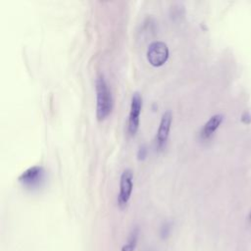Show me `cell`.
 I'll list each match as a JSON object with an SVG mask.
<instances>
[{
    "label": "cell",
    "mask_w": 251,
    "mask_h": 251,
    "mask_svg": "<svg viewBox=\"0 0 251 251\" xmlns=\"http://www.w3.org/2000/svg\"><path fill=\"white\" fill-rule=\"evenodd\" d=\"M172 121H173L172 112L170 110L165 111L162 114L161 121H160L158 130H157V134H156V138H155L156 147L158 149L163 148V146L167 142V139L169 137L171 125H172Z\"/></svg>",
    "instance_id": "5b68a950"
},
{
    "label": "cell",
    "mask_w": 251,
    "mask_h": 251,
    "mask_svg": "<svg viewBox=\"0 0 251 251\" xmlns=\"http://www.w3.org/2000/svg\"><path fill=\"white\" fill-rule=\"evenodd\" d=\"M250 220H251V214H250Z\"/></svg>",
    "instance_id": "8fae6325"
},
{
    "label": "cell",
    "mask_w": 251,
    "mask_h": 251,
    "mask_svg": "<svg viewBox=\"0 0 251 251\" xmlns=\"http://www.w3.org/2000/svg\"><path fill=\"white\" fill-rule=\"evenodd\" d=\"M142 108V97L138 91L133 92L130 100V110L128 115L127 130L130 135H134L139 126V116Z\"/></svg>",
    "instance_id": "277c9868"
},
{
    "label": "cell",
    "mask_w": 251,
    "mask_h": 251,
    "mask_svg": "<svg viewBox=\"0 0 251 251\" xmlns=\"http://www.w3.org/2000/svg\"><path fill=\"white\" fill-rule=\"evenodd\" d=\"M146 153H147V149H146L145 145H141L138 149V152H137L138 160H143L146 157Z\"/></svg>",
    "instance_id": "9c48e42d"
},
{
    "label": "cell",
    "mask_w": 251,
    "mask_h": 251,
    "mask_svg": "<svg viewBox=\"0 0 251 251\" xmlns=\"http://www.w3.org/2000/svg\"><path fill=\"white\" fill-rule=\"evenodd\" d=\"M44 170L41 166H33L25 170L19 176L20 182L28 187L39 185L44 178Z\"/></svg>",
    "instance_id": "8992f818"
},
{
    "label": "cell",
    "mask_w": 251,
    "mask_h": 251,
    "mask_svg": "<svg viewBox=\"0 0 251 251\" xmlns=\"http://www.w3.org/2000/svg\"><path fill=\"white\" fill-rule=\"evenodd\" d=\"M96 89V118L98 121L105 120L112 112L114 100L112 91L103 74H99L95 81Z\"/></svg>",
    "instance_id": "6da1fadb"
},
{
    "label": "cell",
    "mask_w": 251,
    "mask_h": 251,
    "mask_svg": "<svg viewBox=\"0 0 251 251\" xmlns=\"http://www.w3.org/2000/svg\"><path fill=\"white\" fill-rule=\"evenodd\" d=\"M133 188V174L130 169L123 171L120 177V191L118 195V205L121 209L127 206Z\"/></svg>",
    "instance_id": "3957f363"
},
{
    "label": "cell",
    "mask_w": 251,
    "mask_h": 251,
    "mask_svg": "<svg viewBox=\"0 0 251 251\" xmlns=\"http://www.w3.org/2000/svg\"><path fill=\"white\" fill-rule=\"evenodd\" d=\"M169 230H170V226H169V225L165 224V225L163 226V227H162V231H161L162 237L164 236V233H166V237H167V235H168V233H169Z\"/></svg>",
    "instance_id": "30bf717a"
},
{
    "label": "cell",
    "mask_w": 251,
    "mask_h": 251,
    "mask_svg": "<svg viewBox=\"0 0 251 251\" xmlns=\"http://www.w3.org/2000/svg\"><path fill=\"white\" fill-rule=\"evenodd\" d=\"M222 121H223V116L220 114L214 115L213 117H211L201 129V132H200L201 138L205 139V138L210 137L213 134V132L218 128V126H220Z\"/></svg>",
    "instance_id": "52a82bcc"
},
{
    "label": "cell",
    "mask_w": 251,
    "mask_h": 251,
    "mask_svg": "<svg viewBox=\"0 0 251 251\" xmlns=\"http://www.w3.org/2000/svg\"><path fill=\"white\" fill-rule=\"evenodd\" d=\"M138 227L135 226L131 232L129 233L127 242L123 245L121 251H134L136 245H137V240H138Z\"/></svg>",
    "instance_id": "ba28073f"
},
{
    "label": "cell",
    "mask_w": 251,
    "mask_h": 251,
    "mask_svg": "<svg viewBox=\"0 0 251 251\" xmlns=\"http://www.w3.org/2000/svg\"><path fill=\"white\" fill-rule=\"evenodd\" d=\"M146 56L152 66L160 67L164 65L169 58V48L165 42L155 40L148 45Z\"/></svg>",
    "instance_id": "7a4b0ae2"
}]
</instances>
